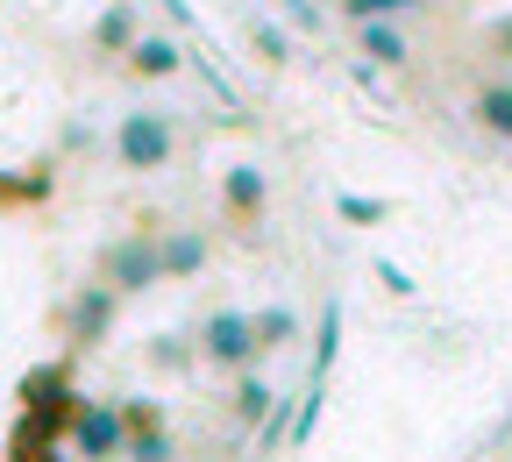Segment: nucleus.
<instances>
[{
  "mask_svg": "<svg viewBox=\"0 0 512 462\" xmlns=\"http://www.w3.org/2000/svg\"><path fill=\"white\" fill-rule=\"evenodd\" d=\"M157 256H164V278H200L207 256H214V242L200 228H164L157 235Z\"/></svg>",
  "mask_w": 512,
  "mask_h": 462,
  "instance_id": "nucleus-9",
  "label": "nucleus"
},
{
  "mask_svg": "<svg viewBox=\"0 0 512 462\" xmlns=\"http://www.w3.org/2000/svg\"><path fill=\"white\" fill-rule=\"evenodd\" d=\"M100 278L128 299V292H150V285H164V256H157V235H121V242H107L100 249Z\"/></svg>",
  "mask_w": 512,
  "mask_h": 462,
  "instance_id": "nucleus-4",
  "label": "nucleus"
},
{
  "mask_svg": "<svg viewBox=\"0 0 512 462\" xmlns=\"http://www.w3.org/2000/svg\"><path fill=\"white\" fill-rule=\"evenodd\" d=\"M335 349H342V306H328V313H320V342H313V384H328V370H335Z\"/></svg>",
  "mask_w": 512,
  "mask_h": 462,
  "instance_id": "nucleus-16",
  "label": "nucleus"
},
{
  "mask_svg": "<svg viewBox=\"0 0 512 462\" xmlns=\"http://www.w3.org/2000/svg\"><path fill=\"white\" fill-rule=\"evenodd\" d=\"M128 72H136V79H171L178 72V64H185V50H178V36H157V29H143L136 43H128Z\"/></svg>",
  "mask_w": 512,
  "mask_h": 462,
  "instance_id": "nucleus-10",
  "label": "nucleus"
},
{
  "mask_svg": "<svg viewBox=\"0 0 512 462\" xmlns=\"http://www.w3.org/2000/svg\"><path fill=\"white\" fill-rule=\"evenodd\" d=\"M271 406H278L271 377H256V363H249V370H235V391H228V413H235V427H264V420H271Z\"/></svg>",
  "mask_w": 512,
  "mask_h": 462,
  "instance_id": "nucleus-12",
  "label": "nucleus"
},
{
  "mask_svg": "<svg viewBox=\"0 0 512 462\" xmlns=\"http://www.w3.org/2000/svg\"><path fill=\"white\" fill-rule=\"evenodd\" d=\"M114 306H121V292H114L107 278H100V285H79L72 313H64V342H72V349H100L107 327H114Z\"/></svg>",
  "mask_w": 512,
  "mask_h": 462,
  "instance_id": "nucleus-5",
  "label": "nucleus"
},
{
  "mask_svg": "<svg viewBox=\"0 0 512 462\" xmlns=\"http://www.w3.org/2000/svg\"><path fill=\"white\" fill-rule=\"evenodd\" d=\"M72 455H79V462H114V455H128L121 399H79V406H72Z\"/></svg>",
  "mask_w": 512,
  "mask_h": 462,
  "instance_id": "nucleus-3",
  "label": "nucleus"
},
{
  "mask_svg": "<svg viewBox=\"0 0 512 462\" xmlns=\"http://www.w3.org/2000/svg\"><path fill=\"white\" fill-rule=\"evenodd\" d=\"M470 121L484 128L491 143H512V72L477 79V93H470Z\"/></svg>",
  "mask_w": 512,
  "mask_h": 462,
  "instance_id": "nucleus-8",
  "label": "nucleus"
},
{
  "mask_svg": "<svg viewBox=\"0 0 512 462\" xmlns=\"http://www.w3.org/2000/svg\"><path fill=\"white\" fill-rule=\"evenodd\" d=\"M192 356H200V349H185L178 335H157V342H150V363H157V370H185Z\"/></svg>",
  "mask_w": 512,
  "mask_h": 462,
  "instance_id": "nucleus-19",
  "label": "nucleus"
},
{
  "mask_svg": "<svg viewBox=\"0 0 512 462\" xmlns=\"http://www.w3.org/2000/svg\"><path fill=\"white\" fill-rule=\"evenodd\" d=\"M143 36V15H136V0H107L100 22H93V50L100 57H128V43Z\"/></svg>",
  "mask_w": 512,
  "mask_h": 462,
  "instance_id": "nucleus-11",
  "label": "nucleus"
},
{
  "mask_svg": "<svg viewBox=\"0 0 512 462\" xmlns=\"http://www.w3.org/2000/svg\"><path fill=\"white\" fill-rule=\"evenodd\" d=\"M121 420H128V427H157L164 413H157L150 399H121Z\"/></svg>",
  "mask_w": 512,
  "mask_h": 462,
  "instance_id": "nucleus-21",
  "label": "nucleus"
},
{
  "mask_svg": "<svg viewBox=\"0 0 512 462\" xmlns=\"http://www.w3.org/2000/svg\"><path fill=\"white\" fill-rule=\"evenodd\" d=\"M484 50H491V57L505 64V72H512V15H498V22L484 29Z\"/></svg>",
  "mask_w": 512,
  "mask_h": 462,
  "instance_id": "nucleus-20",
  "label": "nucleus"
},
{
  "mask_svg": "<svg viewBox=\"0 0 512 462\" xmlns=\"http://www.w3.org/2000/svg\"><path fill=\"white\" fill-rule=\"evenodd\" d=\"M285 15H292L299 29H320V8H313V0H285Z\"/></svg>",
  "mask_w": 512,
  "mask_h": 462,
  "instance_id": "nucleus-22",
  "label": "nucleus"
},
{
  "mask_svg": "<svg viewBox=\"0 0 512 462\" xmlns=\"http://www.w3.org/2000/svg\"><path fill=\"white\" fill-rule=\"evenodd\" d=\"M335 214H342V221H384V214H392V200H363V192H342Z\"/></svg>",
  "mask_w": 512,
  "mask_h": 462,
  "instance_id": "nucleus-18",
  "label": "nucleus"
},
{
  "mask_svg": "<svg viewBox=\"0 0 512 462\" xmlns=\"http://www.w3.org/2000/svg\"><path fill=\"white\" fill-rule=\"evenodd\" d=\"M256 356H264V342H256V313L214 306V313L200 320V363H214V370H249Z\"/></svg>",
  "mask_w": 512,
  "mask_h": 462,
  "instance_id": "nucleus-2",
  "label": "nucleus"
},
{
  "mask_svg": "<svg viewBox=\"0 0 512 462\" xmlns=\"http://www.w3.org/2000/svg\"><path fill=\"white\" fill-rule=\"evenodd\" d=\"M128 462H178V441L164 434V420L157 427H128Z\"/></svg>",
  "mask_w": 512,
  "mask_h": 462,
  "instance_id": "nucleus-15",
  "label": "nucleus"
},
{
  "mask_svg": "<svg viewBox=\"0 0 512 462\" xmlns=\"http://www.w3.org/2000/svg\"><path fill=\"white\" fill-rule=\"evenodd\" d=\"M356 50L377 64V72H406V64H413V36H406L399 15H370V22H356Z\"/></svg>",
  "mask_w": 512,
  "mask_h": 462,
  "instance_id": "nucleus-7",
  "label": "nucleus"
},
{
  "mask_svg": "<svg viewBox=\"0 0 512 462\" xmlns=\"http://www.w3.org/2000/svg\"><path fill=\"white\" fill-rule=\"evenodd\" d=\"M249 50H256V57H264V64H271V72H285V64H292V36H285L278 22H264V15H256V22H249Z\"/></svg>",
  "mask_w": 512,
  "mask_h": 462,
  "instance_id": "nucleus-14",
  "label": "nucleus"
},
{
  "mask_svg": "<svg viewBox=\"0 0 512 462\" xmlns=\"http://www.w3.org/2000/svg\"><path fill=\"white\" fill-rule=\"evenodd\" d=\"M413 8H427V0H342L349 22H370V15H399V22H406Z\"/></svg>",
  "mask_w": 512,
  "mask_h": 462,
  "instance_id": "nucleus-17",
  "label": "nucleus"
},
{
  "mask_svg": "<svg viewBox=\"0 0 512 462\" xmlns=\"http://www.w3.org/2000/svg\"><path fill=\"white\" fill-rule=\"evenodd\" d=\"M171 157H178V121H171V114L128 107V114L114 121V164H121V171L150 178V171H164Z\"/></svg>",
  "mask_w": 512,
  "mask_h": 462,
  "instance_id": "nucleus-1",
  "label": "nucleus"
},
{
  "mask_svg": "<svg viewBox=\"0 0 512 462\" xmlns=\"http://www.w3.org/2000/svg\"><path fill=\"white\" fill-rule=\"evenodd\" d=\"M264 207H271L264 164H228V171H221V214H228L235 228H256V221H264Z\"/></svg>",
  "mask_w": 512,
  "mask_h": 462,
  "instance_id": "nucleus-6",
  "label": "nucleus"
},
{
  "mask_svg": "<svg viewBox=\"0 0 512 462\" xmlns=\"http://www.w3.org/2000/svg\"><path fill=\"white\" fill-rule=\"evenodd\" d=\"M256 342H264V356L292 349L299 342V313L292 306H264V313H256Z\"/></svg>",
  "mask_w": 512,
  "mask_h": 462,
  "instance_id": "nucleus-13",
  "label": "nucleus"
}]
</instances>
